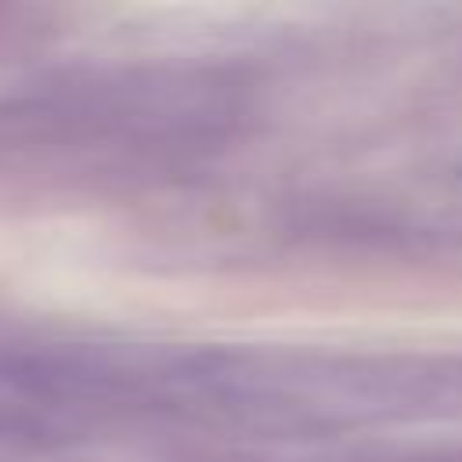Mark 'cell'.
<instances>
[]
</instances>
